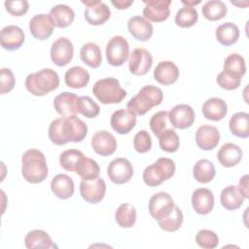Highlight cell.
I'll return each instance as SVG.
<instances>
[{
    "mask_svg": "<svg viewBox=\"0 0 249 249\" xmlns=\"http://www.w3.org/2000/svg\"><path fill=\"white\" fill-rule=\"evenodd\" d=\"M88 133L87 124L76 115L53 120L49 126L48 135L52 143L65 145L68 142H81Z\"/></svg>",
    "mask_w": 249,
    "mask_h": 249,
    "instance_id": "cell-1",
    "label": "cell"
},
{
    "mask_svg": "<svg viewBox=\"0 0 249 249\" xmlns=\"http://www.w3.org/2000/svg\"><path fill=\"white\" fill-rule=\"evenodd\" d=\"M49 173L46 158L37 149L27 150L21 157V174L29 183L38 184L43 182Z\"/></svg>",
    "mask_w": 249,
    "mask_h": 249,
    "instance_id": "cell-2",
    "label": "cell"
},
{
    "mask_svg": "<svg viewBox=\"0 0 249 249\" xmlns=\"http://www.w3.org/2000/svg\"><path fill=\"white\" fill-rule=\"evenodd\" d=\"M163 100L162 90L153 85L144 86L139 92L130 98L126 109L135 116L145 115L151 108L158 106Z\"/></svg>",
    "mask_w": 249,
    "mask_h": 249,
    "instance_id": "cell-3",
    "label": "cell"
},
{
    "mask_svg": "<svg viewBox=\"0 0 249 249\" xmlns=\"http://www.w3.org/2000/svg\"><path fill=\"white\" fill-rule=\"evenodd\" d=\"M59 86L58 74L52 68H43L28 74L25 79V88L33 95L43 96L56 89Z\"/></svg>",
    "mask_w": 249,
    "mask_h": 249,
    "instance_id": "cell-4",
    "label": "cell"
},
{
    "mask_svg": "<svg viewBox=\"0 0 249 249\" xmlns=\"http://www.w3.org/2000/svg\"><path fill=\"white\" fill-rule=\"evenodd\" d=\"M92 92L103 104L120 103L126 96V91L121 87L119 80L112 77L96 81Z\"/></svg>",
    "mask_w": 249,
    "mask_h": 249,
    "instance_id": "cell-5",
    "label": "cell"
},
{
    "mask_svg": "<svg viewBox=\"0 0 249 249\" xmlns=\"http://www.w3.org/2000/svg\"><path fill=\"white\" fill-rule=\"evenodd\" d=\"M175 162L169 158H160L143 171V181L149 187H156L171 178L175 173Z\"/></svg>",
    "mask_w": 249,
    "mask_h": 249,
    "instance_id": "cell-6",
    "label": "cell"
},
{
    "mask_svg": "<svg viewBox=\"0 0 249 249\" xmlns=\"http://www.w3.org/2000/svg\"><path fill=\"white\" fill-rule=\"evenodd\" d=\"M106 58L112 66L123 65L129 55V46L126 39L117 35L112 37L106 45Z\"/></svg>",
    "mask_w": 249,
    "mask_h": 249,
    "instance_id": "cell-7",
    "label": "cell"
},
{
    "mask_svg": "<svg viewBox=\"0 0 249 249\" xmlns=\"http://www.w3.org/2000/svg\"><path fill=\"white\" fill-rule=\"evenodd\" d=\"M174 206L172 196L165 192H159L153 195L149 200L150 215L157 221L168 216Z\"/></svg>",
    "mask_w": 249,
    "mask_h": 249,
    "instance_id": "cell-8",
    "label": "cell"
},
{
    "mask_svg": "<svg viewBox=\"0 0 249 249\" xmlns=\"http://www.w3.org/2000/svg\"><path fill=\"white\" fill-rule=\"evenodd\" d=\"M107 175L115 184H124L133 175V167L130 161L124 158L114 159L107 167Z\"/></svg>",
    "mask_w": 249,
    "mask_h": 249,
    "instance_id": "cell-9",
    "label": "cell"
},
{
    "mask_svg": "<svg viewBox=\"0 0 249 249\" xmlns=\"http://www.w3.org/2000/svg\"><path fill=\"white\" fill-rule=\"evenodd\" d=\"M106 193V184L101 177H97L93 180L85 181L82 180L80 184V194L81 196L89 203H98L100 202Z\"/></svg>",
    "mask_w": 249,
    "mask_h": 249,
    "instance_id": "cell-10",
    "label": "cell"
},
{
    "mask_svg": "<svg viewBox=\"0 0 249 249\" xmlns=\"http://www.w3.org/2000/svg\"><path fill=\"white\" fill-rule=\"evenodd\" d=\"M153 64V56L151 53L144 48H136L132 51L129 61L128 69L132 75L143 76L148 73Z\"/></svg>",
    "mask_w": 249,
    "mask_h": 249,
    "instance_id": "cell-11",
    "label": "cell"
},
{
    "mask_svg": "<svg viewBox=\"0 0 249 249\" xmlns=\"http://www.w3.org/2000/svg\"><path fill=\"white\" fill-rule=\"evenodd\" d=\"M74 47L66 37H59L51 47V59L57 66L67 65L73 58Z\"/></svg>",
    "mask_w": 249,
    "mask_h": 249,
    "instance_id": "cell-12",
    "label": "cell"
},
{
    "mask_svg": "<svg viewBox=\"0 0 249 249\" xmlns=\"http://www.w3.org/2000/svg\"><path fill=\"white\" fill-rule=\"evenodd\" d=\"M86 5L84 12L86 20L91 25H100L105 23L111 16L108 6L101 1H82Z\"/></svg>",
    "mask_w": 249,
    "mask_h": 249,
    "instance_id": "cell-13",
    "label": "cell"
},
{
    "mask_svg": "<svg viewBox=\"0 0 249 249\" xmlns=\"http://www.w3.org/2000/svg\"><path fill=\"white\" fill-rule=\"evenodd\" d=\"M145 7L143 9V18L148 21L160 22L168 18L171 0H144Z\"/></svg>",
    "mask_w": 249,
    "mask_h": 249,
    "instance_id": "cell-14",
    "label": "cell"
},
{
    "mask_svg": "<svg viewBox=\"0 0 249 249\" xmlns=\"http://www.w3.org/2000/svg\"><path fill=\"white\" fill-rule=\"evenodd\" d=\"M195 111L188 104H177L168 112V120L173 127L186 129L195 122Z\"/></svg>",
    "mask_w": 249,
    "mask_h": 249,
    "instance_id": "cell-15",
    "label": "cell"
},
{
    "mask_svg": "<svg viewBox=\"0 0 249 249\" xmlns=\"http://www.w3.org/2000/svg\"><path fill=\"white\" fill-rule=\"evenodd\" d=\"M91 147L93 151L103 157L112 155L117 149L115 136L107 130L96 131L91 137Z\"/></svg>",
    "mask_w": 249,
    "mask_h": 249,
    "instance_id": "cell-16",
    "label": "cell"
},
{
    "mask_svg": "<svg viewBox=\"0 0 249 249\" xmlns=\"http://www.w3.org/2000/svg\"><path fill=\"white\" fill-rule=\"evenodd\" d=\"M24 42V33L18 25H7L0 32V44L3 49L15 51L21 47Z\"/></svg>",
    "mask_w": 249,
    "mask_h": 249,
    "instance_id": "cell-17",
    "label": "cell"
},
{
    "mask_svg": "<svg viewBox=\"0 0 249 249\" xmlns=\"http://www.w3.org/2000/svg\"><path fill=\"white\" fill-rule=\"evenodd\" d=\"M29 30L34 38L45 40L53 34V23L49 15L38 14L30 19Z\"/></svg>",
    "mask_w": 249,
    "mask_h": 249,
    "instance_id": "cell-18",
    "label": "cell"
},
{
    "mask_svg": "<svg viewBox=\"0 0 249 249\" xmlns=\"http://www.w3.org/2000/svg\"><path fill=\"white\" fill-rule=\"evenodd\" d=\"M220 141V133L213 125H200L196 132V143L201 150H213Z\"/></svg>",
    "mask_w": 249,
    "mask_h": 249,
    "instance_id": "cell-19",
    "label": "cell"
},
{
    "mask_svg": "<svg viewBox=\"0 0 249 249\" xmlns=\"http://www.w3.org/2000/svg\"><path fill=\"white\" fill-rule=\"evenodd\" d=\"M110 124L112 128L119 134H126L134 128L136 116L128 110L119 109L112 114Z\"/></svg>",
    "mask_w": 249,
    "mask_h": 249,
    "instance_id": "cell-20",
    "label": "cell"
},
{
    "mask_svg": "<svg viewBox=\"0 0 249 249\" xmlns=\"http://www.w3.org/2000/svg\"><path fill=\"white\" fill-rule=\"evenodd\" d=\"M192 206L200 215L210 213L214 207V195L207 188H198L192 195Z\"/></svg>",
    "mask_w": 249,
    "mask_h": 249,
    "instance_id": "cell-21",
    "label": "cell"
},
{
    "mask_svg": "<svg viewBox=\"0 0 249 249\" xmlns=\"http://www.w3.org/2000/svg\"><path fill=\"white\" fill-rule=\"evenodd\" d=\"M127 29L134 39L142 42L148 41L154 32L152 23L140 16H134L128 19Z\"/></svg>",
    "mask_w": 249,
    "mask_h": 249,
    "instance_id": "cell-22",
    "label": "cell"
},
{
    "mask_svg": "<svg viewBox=\"0 0 249 249\" xmlns=\"http://www.w3.org/2000/svg\"><path fill=\"white\" fill-rule=\"evenodd\" d=\"M179 68L170 60L159 62L154 70L155 80L163 86H168L175 83L179 78Z\"/></svg>",
    "mask_w": 249,
    "mask_h": 249,
    "instance_id": "cell-23",
    "label": "cell"
},
{
    "mask_svg": "<svg viewBox=\"0 0 249 249\" xmlns=\"http://www.w3.org/2000/svg\"><path fill=\"white\" fill-rule=\"evenodd\" d=\"M78 98L79 96H77L73 92H69V91L61 92L53 99L54 110L62 117L76 115L78 114L77 113Z\"/></svg>",
    "mask_w": 249,
    "mask_h": 249,
    "instance_id": "cell-24",
    "label": "cell"
},
{
    "mask_svg": "<svg viewBox=\"0 0 249 249\" xmlns=\"http://www.w3.org/2000/svg\"><path fill=\"white\" fill-rule=\"evenodd\" d=\"M202 114L210 121H221L228 113V105L225 100L219 97H211L202 104Z\"/></svg>",
    "mask_w": 249,
    "mask_h": 249,
    "instance_id": "cell-25",
    "label": "cell"
},
{
    "mask_svg": "<svg viewBox=\"0 0 249 249\" xmlns=\"http://www.w3.org/2000/svg\"><path fill=\"white\" fill-rule=\"evenodd\" d=\"M51 190L55 196L67 199L73 196L75 186L72 178L67 174H57L52 179Z\"/></svg>",
    "mask_w": 249,
    "mask_h": 249,
    "instance_id": "cell-26",
    "label": "cell"
},
{
    "mask_svg": "<svg viewBox=\"0 0 249 249\" xmlns=\"http://www.w3.org/2000/svg\"><path fill=\"white\" fill-rule=\"evenodd\" d=\"M217 159L225 167L235 166L242 159V150L236 144L226 143L218 151Z\"/></svg>",
    "mask_w": 249,
    "mask_h": 249,
    "instance_id": "cell-27",
    "label": "cell"
},
{
    "mask_svg": "<svg viewBox=\"0 0 249 249\" xmlns=\"http://www.w3.org/2000/svg\"><path fill=\"white\" fill-rule=\"evenodd\" d=\"M49 16L54 27L64 28L69 26L75 18V13L72 8L65 4H58L53 6L49 13Z\"/></svg>",
    "mask_w": 249,
    "mask_h": 249,
    "instance_id": "cell-28",
    "label": "cell"
},
{
    "mask_svg": "<svg viewBox=\"0 0 249 249\" xmlns=\"http://www.w3.org/2000/svg\"><path fill=\"white\" fill-rule=\"evenodd\" d=\"M24 245L28 249H49L56 247L51 236L43 230H33L27 232L24 237Z\"/></svg>",
    "mask_w": 249,
    "mask_h": 249,
    "instance_id": "cell-29",
    "label": "cell"
},
{
    "mask_svg": "<svg viewBox=\"0 0 249 249\" xmlns=\"http://www.w3.org/2000/svg\"><path fill=\"white\" fill-rule=\"evenodd\" d=\"M244 197L239 192L237 186L230 185L224 188L220 195V201L222 206L227 210H236L238 209L243 201Z\"/></svg>",
    "mask_w": 249,
    "mask_h": 249,
    "instance_id": "cell-30",
    "label": "cell"
},
{
    "mask_svg": "<svg viewBox=\"0 0 249 249\" xmlns=\"http://www.w3.org/2000/svg\"><path fill=\"white\" fill-rule=\"evenodd\" d=\"M64 81L69 88L82 89L89 84V73L84 67L73 66L65 72Z\"/></svg>",
    "mask_w": 249,
    "mask_h": 249,
    "instance_id": "cell-31",
    "label": "cell"
},
{
    "mask_svg": "<svg viewBox=\"0 0 249 249\" xmlns=\"http://www.w3.org/2000/svg\"><path fill=\"white\" fill-rule=\"evenodd\" d=\"M80 56L84 63L91 68H97L102 62V54L99 46L93 42L84 44L80 51Z\"/></svg>",
    "mask_w": 249,
    "mask_h": 249,
    "instance_id": "cell-32",
    "label": "cell"
},
{
    "mask_svg": "<svg viewBox=\"0 0 249 249\" xmlns=\"http://www.w3.org/2000/svg\"><path fill=\"white\" fill-rule=\"evenodd\" d=\"M216 39L223 46H231L236 43L239 37V28L232 22H225L216 28Z\"/></svg>",
    "mask_w": 249,
    "mask_h": 249,
    "instance_id": "cell-33",
    "label": "cell"
},
{
    "mask_svg": "<svg viewBox=\"0 0 249 249\" xmlns=\"http://www.w3.org/2000/svg\"><path fill=\"white\" fill-rule=\"evenodd\" d=\"M229 126L233 135L239 138H247L249 136V114L246 112L233 114L230 119Z\"/></svg>",
    "mask_w": 249,
    "mask_h": 249,
    "instance_id": "cell-34",
    "label": "cell"
},
{
    "mask_svg": "<svg viewBox=\"0 0 249 249\" xmlns=\"http://www.w3.org/2000/svg\"><path fill=\"white\" fill-rule=\"evenodd\" d=\"M193 175L199 183H208L213 180L216 175L214 164L206 159L198 160L193 168Z\"/></svg>",
    "mask_w": 249,
    "mask_h": 249,
    "instance_id": "cell-35",
    "label": "cell"
},
{
    "mask_svg": "<svg viewBox=\"0 0 249 249\" xmlns=\"http://www.w3.org/2000/svg\"><path fill=\"white\" fill-rule=\"evenodd\" d=\"M115 220L117 224L124 229L134 226L136 222V209L130 203H122L115 212Z\"/></svg>",
    "mask_w": 249,
    "mask_h": 249,
    "instance_id": "cell-36",
    "label": "cell"
},
{
    "mask_svg": "<svg viewBox=\"0 0 249 249\" xmlns=\"http://www.w3.org/2000/svg\"><path fill=\"white\" fill-rule=\"evenodd\" d=\"M228 9L221 0H209L202 5V16L211 21L222 19L227 15Z\"/></svg>",
    "mask_w": 249,
    "mask_h": 249,
    "instance_id": "cell-37",
    "label": "cell"
},
{
    "mask_svg": "<svg viewBox=\"0 0 249 249\" xmlns=\"http://www.w3.org/2000/svg\"><path fill=\"white\" fill-rule=\"evenodd\" d=\"M75 172L82 178V180L89 181L93 180L99 176L100 168L94 160L84 156L80 160Z\"/></svg>",
    "mask_w": 249,
    "mask_h": 249,
    "instance_id": "cell-38",
    "label": "cell"
},
{
    "mask_svg": "<svg viewBox=\"0 0 249 249\" xmlns=\"http://www.w3.org/2000/svg\"><path fill=\"white\" fill-rule=\"evenodd\" d=\"M223 71L242 79L246 72V64L244 57L236 53H231L226 57L224 61Z\"/></svg>",
    "mask_w": 249,
    "mask_h": 249,
    "instance_id": "cell-39",
    "label": "cell"
},
{
    "mask_svg": "<svg viewBox=\"0 0 249 249\" xmlns=\"http://www.w3.org/2000/svg\"><path fill=\"white\" fill-rule=\"evenodd\" d=\"M183 218L184 216L182 210L175 205L172 212L168 216L158 220V224L161 230L168 232H173L180 229L183 224Z\"/></svg>",
    "mask_w": 249,
    "mask_h": 249,
    "instance_id": "cell-40",
    "label": "cell"
},
{
    "mask_svg": "<svg viewBox=\"0 0 249 249\" xmlns=\"http://www.w3.org/2000/svg\"><path fill=\"white\" fill-rule=\"evenodd\" d=\"M84 154L77 149H68L62 152L59 156V163L63 169L70 172H75L76 168L83 159Z\"/></svg>",
    "mask_w": 249,
    "mask_h": 249,
    "instance_id": "cell-41",
    "label": "cell"
},
{
    "mask_svg": "<svg viewBox=\"0 0 249 249\" xmlns=\"http://www.w3.org/2000/svg\"><path fill=\"white\" fill-rule=\"evenodd\" d=\"M159 138V144L161 150L167 153H174L178 150L180 145V140L178 134L172 128L164 129Z\"/></svg>",
    "mask_w": 249,
    "mask_h": 249,
    "instance_id": "cell-42",
    "label": "cell"
},
{
    "mask_svg": "<svg viewBox=\"0 0 249 249\" xmlns=\"http://www.w3.org/2000/svg\"><path fill=\"white\" fill-rule=\"evenodd\" d=\"M197 18L198 15L196 8L184 6L177 11L175 16V23L180 27L187 28L195 25Z\"/></svg>",
    "mask_w": 249,
    "mask_h": 249,
    "instance_id": "cell-43",
    "label": "cell"
},
{
    "mask_svg": "<svg viewBox=\"0 0 249 249\" xmlns=\"http://www.w3.org/2000/svg\"><path fill=\"white\" fill-rule=\"evenodd\" d=\"M100 112L99 105L94 102L89 96H79L77 113L85 116L86 118L92 119L98 116Z\"/></svg>",
    "mask_w": 249,
    "mask_h": 249,
    "instance_id": "cell-44",
    "label": "cell"
},
{
    "mask_svg": "<svg viewBox=\"0 0 249 249\" xmlns=\"http://www.w3.org/2000/svg\"><path fill=\"white\" fill-rule=\"evenodd\" d=\"M196 242L203 249H213L218 246L219 237L215 231L203 229L196 233Z\"/></svg>",
    "mask_w": 249,
    "mask_h": 249,
    "instance_id": "cell-45",
    "label": "cell"
},
{
    "mask_svg": "<svg viewBox=\"0 0 249 249\" xmlns=\"http://www.w3.org/2000/svg\"><path fill=\"white\" fill-rule=\"evenodd\" d=\"M167 120H168L167 111L157 112L150 119V122H149L150 128L157 137H159L160 133L167 128Z\"/></svg>",
    "mask_w": 249,
    "mask_h": 249,
    "instance_id": "cell-46",
    "label": "cell"
},
{
    "mask_svg": "<svg viewBox=\"0 0 249 249\" xmlns=\"http://www.w3.org/2000/svg\"><path fill=\"white\" fill-rule=\"evenodd\" d=\"M133 147L135 151L140 154L147 153L151 150L152 139L147 130L142 129L135 134L133 138Z\"/></svg>",
    "mask_w": 249,
    "mask_h": 249,
    "instance_id": "cell-47",
    "label": "cell"
},
{
    "mask_svg": "<svg viewBox=\"0 0 249 249\" xmlns=\"http://www.w3.org/2000/svg\"><path fill=\"white\" fill-rule=\"evenodd\" d=\"M216 82L222 89L227 90H232L240 86L241 78L233 76L225 71H221L216 78Z\"/></svg>",
    "mask_w": 249,
    "mask_h": 249,
    "instance_id": "cell-48",
    "label": "cell"
},
{
    "mask_svg": "<svg viewBox=\"0 0 249 249\" xmlns=\"http://www.w3.org/2000/svg\"><path fill=\"white\" fill-rule=\"evenodd\" d=\"M5 8L9 14L15 17H20L28 11L29 4L26 0H7L4 2Z\"/></svg>",
    "mask_w": 249,
    "mask_h": 249,
    "instance_id": "cell-49",
    "label": "cell"
},
{
    "mask_svg": "<svg viewBox=\"0 0 249 249\" xmlns=\"http://www.w3.org/2000/svg\"><path fill=\"white\" fill-rule=\"evenodd\" d=\"M16 84L14 73L10 68L0 70V93L4 94L11 91Z\"/></svg>",
    "mask_w": 249,
    "mask_h": 249,
    "instance_id": "cell-50",
    "label": "cell"
},
{
    "mask_svg": "<svg viewBox=\"0 0 249 249\" xmlns=\"http://www.w3.org/2000/svg\"><path fill=\"white\" fill-rule=\"evenodd\" d=\"M248 179H249V176L247 174H245L244 176H242L239 180V183H238V190L239 192L241 193V195L243 196V197L246 199L249 197V192H248Z\"/></svg>",
    "mask_w": 249,
    "mask_h": 249,
    "instance_id": "cell-51",
    "label": "cell"
},
{
    "mask_svg": "<svg viewBox=\"0 0 249 249\" xmlns=\"http://www.w3.org/2000/svg\"><path fill=\"white\" fill-rule=\"evenodd\" d=\"M111 3L117 8V9H119V10H124V9H126V8H128L130 5H132L133 4V1H126V0H117V1H115V0H112L111 1Z\"/></svg>",
    "mask_w": 249,
    "mask_h": 249,
    "instance_id": "cell-52",
    "label": "cell"
},
{
    "mask_svg": "<svg viewBox=\"0 0 249 249\" xmlns=\"http://www.w3.org/2000/svg\"><path fill=\"white\" fill-rule=\"evenodd\" d=\"M182 3L185 5V6H188V7H194L195 5H197V4H199L200 3V1H185V0H183L182 1Z\"/></svg>",
    "mask_w": 249,
    "mask_h": 249,
    "instance_id": "cell-53",
    "label": "cell"
}]
</instances>
